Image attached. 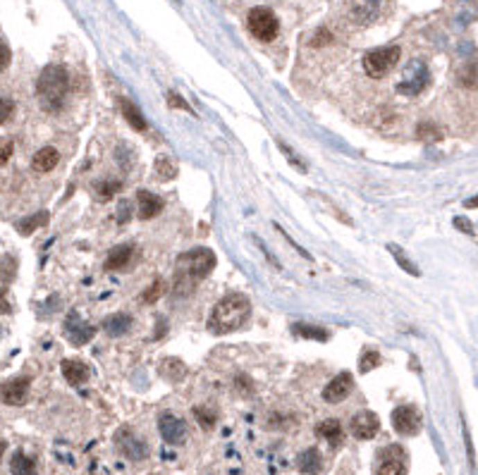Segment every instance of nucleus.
<instances>
[{"instance_id": "f257e3e1", "label": "nucleus", "mask_w": 478, "mask_h": 475, "mask_svg": "<svg viewBox=\"0 0 478 475\" xmlns=\"http://www.w3.org/2000/svg\"><path fill=\"white\" fill-rule=\"evenodd\" d=\"M251 313V304L244 294H228L225 299H220L216 309L211 311L208 318V330L213 334H228L239 330L246 322Z\"/></svg>"}, {"instance_id": "f03ea898", "label": "nucleus", "mask_w": 478, "mask_h": 475, "mask_svg": "<svg viewBox=\"0 0 478 475\" xmlns=\"http://www.w3.org/2000/svg\"><path fill=\"white\" fill-rule=\"evenodd\" d=\"M69 94V77L62 64H48L36 79V98L46 112H58Z\"/></svg>"}, {"instance_id": "7ed1b4c3", "label": "nucleus", "mask_w": 478, "mask_h": 475, "mask_svg": "<svg viewBox=\"0 0 478 475\" xmlns=\"http://www.w3.org/2000/svg\"><path fill=\"white\" fill-rule=\"evenodd\" d=\"M400 46H388V48H375L364 55V72L370 79H383L385 74H390L395 69V64L400 62Z\"/></svg>"}, {"instance_id": "20e7f679", "label": "nucleus", "mask_w": 478, "mask_h": 475, "mask_svg": "<svg viewBox=\"0 0 478 475\" xmlns=\"http://www.w3.org/2000/svg\"><path fill=\"white\" fill-rule=\"evenodd\" d=\"M246 26H249L251 36L259 39L263 43H271L275 41L278 31H280V21L273 15V10L268 8H254L246 17Z\"/></svg>"}, {"instance_id": "39448f33", "label": "nucleus", "mask_w": 478, "mask_h": 475, "mask_svg": "<svg viewBox=\"0 0 478 475\" xmlns=\"http://www.w3.org/2000/svg\"><path fill=\"white\" fill-rule=\"evenodd\" d=\"M428 84H431V74H428L426 64L411 60L404 69V79L397 84V91L404 96H418Z\"/></svg>"}, {"instance_id": "423d86ee", "label": "nucleus", "mask_w": 478, "mask_h": 475, "mask_svg": "<svg viewBox=\"0 0 478 475\" xmlns=\"http://www.w3.org/2000/svg\"><path fill=\"white\" fill-rule=\"evenodd\" d=\"M182 261L187 263V279H203L213 268H216V256L208 248H194L191 253H187Z\"/></svg>"}, {"instance_id": "0eeeda50", "label": "nucleus", "mask_w": 478, "mask_h": 475, "mask_svg": "<svg viewBox=\"0 0 478 475\" xmlns=\"http://www.w3.org/2000/svg\"><path fill=\"white\" fill-rule=\"evenodd\" d=\"M421 425H423V418L416 406H409V404H407V406H397L395 411H392V428H395L397 435L411 437L421 430Z\"/></svg>"}, {"instance_id": "6e6552de", "label": "nucleus", "mask_w": 478, "mask_h": 475, "mask_svg": "<svg viewBox=\"0 0 478 475\" xmlns=\"http://www.w3.org/2000/svg\"><path fill=\"white\" fill-rule=\"evenodd\" d=\"M375 475H407V454L402 447L392 444L378 454Z\"/></svg>"}, {"instance_id": "1a4fd4ad", "label": "nucleus", "mask_w": 478, "mask_h": 475, "mask_svg": "<svg viewBox=\"0 0 478 475\" xmlns=\"http://www.w3.org/2000/svg\"><path fill=\"white\" fill-rule=\"evenodd\" d=\"M65 334H67L69 344H74V347H84V344H89L91 337L96 334V327L84 320L79 313L72 311L65 320Z\"/></svg>"}, {"instance_id": "9d476101", "label": "nucleus", "mask_w": 478, "mask_h": 475, "mask_svg": "<svg viewBox=\"0 0 478 475\" xmlns=\"http://www.w3.org/2000/svg\"><path fill=\"white\" fill-rule=\"evenodd\" d=\"M115 442H117V447H120L122 454L127 458H132V461H144V458L148 456L146 442H144L137 433H132V430H120Z\"/></svg>"}, {"instance_id": "9b49d317", "label": "nucleus", "mask_w": 478, "mask_h": 475, "mask_svg": "<svg viewBox=\"0 0 478 475\" xmlns=\"http://www.w3.org/2000/svg\"><path fill=\"white\" fill-rule=\"evenodd\" d=\"M349 19L359 26H366L380 17V0H349Z\"/></svg>"}, {"instance_id": "f8f14e48", "label": "nucleus", "mask_w": 478, "mask_h": 475, "mask_svg": "<svg viewBox=\"0 0 478 475\" xmlns=\"http://www.w3.org/2000/svg\"><path fill=\"white\" fill-rule=\"evenodd\" d=\"M158 430L168 444H182V442L187 440V423L180 415L163 413L158 418Z\"/></svg>"}, {"instance_id": "ddd939ff", "label": "nucleus", "mask_w": 478, "mask_h": 475, "mask_svg": "<svg viewBox=\"0 0 478 475\" xmlns=\"http://www.w3.org/2000/svg\"><path fill=\"white\" fill-rule=\"evenodd\" d=\"M349 430H352V435L357 440H373L380 430V420L373 411H359L352 418V423H349Z\"/></svg>"}, {"instance_id": "4468645a", "label": "nucleus", "mask_w": 478, "mask_h": 475, "mask_svg": "<svg viewBox=\"0 0 478 475\" xmlns=\"http://www.w3.org/2000/svg\"><path fill=\"white\" fill-rule=\"evenodd\" d=\"M352 390H354L352 372H340V375L332 377V380L325 385L323 399H325L327 404H340V401H345L349 394H352Z\"/></svg>"}, {"instance_id": "2eb2a0df", "label": "nucleus", "mask_w": 478, "mask_h": 475, "mask_svg": "<svg viewBox=\"0 0 478 475\" xmlns=\"http://www.w3.org/2000/svg\"><path fill=\"white\" fill-rule=\"evenodd\" d=\"M3 404L8 406H22L29 397V377H15L3 385Z\"/></svg>"}, {"instance_id": "dca6fc26", "label": "nucleus", "mask_w": 478, "mask_h": 475, "mask_svg": "<svg viewBox=\"0 0 478 475\" xmlns=\"http://www.w3.org/2000/svg\"><path fill=\"white\" fill-rule=\"evenodd\" d=\"M137 206H139V218L142 220H151V218H155V215L160 213V210H163V198L160 196H155V193H151V191H139L137 193Z\"/></svg>"}, {"instance_id": "f3484780", "label": "nucleus", "mask_w": 478, "mask_h": 475, "mask_svg": "<svg viewBox=\"0 0 478 475\" xmlns=\"http://www.w3.org/2000/svg\"><path fill=\"white\" fill-rule=\"evenodd\" d=\"M62 375H65V380L72 387H79V385H84V382L89 380L91 370H89V365L84 363V361L67 359V361H62Z\"/></svg>"}, {"instance_id": "a211bd4d", "label": "nucleus", "mask_w": 478, "mask_h": 475, "mask_svg": "<svg viewBox=\"0 0 478 475\" xmlns=\"http://www.w3.org/2000/svg\"><path fill=\"white\" fill-rule=\"evenodd\" d=\"M134 258V246L132 244H120L115 246L105 258V270H125Z\"/></svg>"}, {"instance_id": "6ab92c4d", "label": "nucleus", "mask_w": 478, "mask_h": 475, "mask_svg": "<svg viewBox=\"0 0 478 475\" xmlns=\"http://www.w3.org/2000/svg\"><path fill=\"white\" fill-rule=\"evenodd\" d=\"M297 468L306 475H318L323 471V456H321L318 449L311 447V449H306L297 456Z\"/></svg>"}, {"instance_id": "aec40b11", "label": "nucleus", "mask_w": 478, "mask_h": 475, "mask_svg": "<svg viewBox=\"0 0 478 475\" xmlns=\"http://www.w3.org/2000/svg\"><path fill=\"white\" fill-rule=\"evenodd\" d=\"M58 163H60V153H58L53 146H46V148L39 150V153H34V158H31V170L34 172H51Z\"/></svg>"}, {"instance_id": "412c9836", "label": "nucleus", "mask_w": 478, "mask_h": 475, "mask_svg": "<svg viewBox=\"0 0 478 475\" xmlns=\"http://www.w3.org/2000/svg\"><path fill=\"white\" fill-rule=\"evenodd\" d=\"M117 103H120L122 117H125L127 124H130L132 129H137V132H146L148 124H146V120H144L142 110H139V107L134 105L130 98H117Z\"/></svg>"}, {"instance_id": "4be33fe9", "label": "nucleus", "mask_w": 478, "mask_h": 475, "mask_svg": "<svg viewBox=\"0 0 478 475\" xmlns=\"http://www.w3.org/2000/svg\"><path fill=\"white\" fill-rule=\"evenodd\" d=\"M10 471L12 475H36L39 466L31 456H26L24 451H17L12 458H10Z\"/></svg>"}, {"instance_id": "5701e85b", "label": "nucleus", "mask_w": 478, "mask_h": 475, "mask_svg": "<svg viewBox=\"0 0 478 475\" xmlns=\"http://www.w3.org/2000/svg\"><path fill=\"white\" fill-rule=\"evenodd\" d=\"M130 327H132V318L127 313H115V316H110L105 320V332L110 337H122V334L130 332Z\"/></svg>"}, {"instance_id": "b1692460", "label": "nucleus", "mask_w": 478, "mask_h": 475, "mask_svg": "<svg viewBox=\"0 0 478 475\" xmlns=\"http://www.w3.org/2000/svg\"><path fill=\"white\" fill-rule=\"evenodd\" d=\"M316 435L318 437H323V440H327L330 444H340V440H342V425H340V420H323V423H318L316 425Z\"/></svg>"}, {"instance_id": "393cba45", "label": "nucleus", "mask_w": 478, "mask_h": 475, "mask_svg": "<svg viewBox=\"0 0 478 475\" xmlns=\"http://www.w3.org/2000/svg\"><path fill=\"white\" fill-rule=\"evenodd\" d=\"M292 332L302 339H316V342H327L330 339V332L323 330V327H314V325H306V322H297L292 327Z\"/></svg>"}, {"instance_id": "a878e982", "label": "nucleus", "mask_w": 478, "mask_h": 475, "mask_svg": "<svg viewBox=\"0 0 478 475\" xmlns=\"http://www.w3.org/2000/svg\"><path fill=\"white\" fill-rule=\"evenodd\" d=\"M44 225H48V213H46V210H41V213H34V215H29V218L19 220V223H17V232L26 236V234H31L34 230L44 227Z\"/></svg>"}, {"instance_id": "bb28decb", "label": "nucleus", "mask_w": 478, "mask_h": 475, "mask_svg": "<svg viewBox=\"0 0 478 475\" xmlns=\"http://www.w3.org/2000/svg\"><path fill=\"white\" fill-rule=\"evenodd\" d=\"M160 372H163L168 380H182V377L187 375V368H185V363H182V361L170 359V361H165V363L160 365Z\"/></svg>"}, {"instance_id": "cd10ccee", "label": "nucleus", "mask_w": 478, "mask_h": 475, "mask_svg": "<svg viewBox=\"0 0 478 475\" xmlns=\"http://www.w3.org/2000/svg\"><path fill=\"white\" fill-rule=\"evenodd\" d=\"M155 175L160 177V180H173L177 175V167H175V160L168 158V155H160L158 160H155Z\"/></svg>"}, {"instance_id": "c85d7f7f", "label": "nucleus", "mask_w": 478, "mask_h": 475, "mask_svg": "<svg viewBox=\"0 0 478 475\" xmlns=\"http://www.w3.org/2000/svg\"><path fill=\"white\" fill-rule=\"evenodd\" d=\"M390 253H392V256H395L397 266H400L402 270H404V273L413 275V277H418V275H421V270H418V268L413 266V263L409 261V258H407V253H404V251H400V248H397V246H390Z\"/></svg>"}, {"instance_id": "c756f323", "label": "nucleus", "mask_w": 478, "mask_h": 475, "mask_svg": "<svg viewBox=\"0 0 478 475\" xmlns=\"http://www.w3.org/2000/svg\"><path fill=\"white\" fill-rule=\"evenodd\" d=\"M380 363H383V356L370 349V352H364L361 359H359V370H361V372H368V370L378 368Z\"/></svg>"}, {"instance_id": "7c9ffc66", "label": "nucleus", "mask_w": 478, "mask_h": 475, "mask_svg": "<svg viewBox=\"0 0 478 475\" xmlns=\"http://www.w3.org/2000/svg\"><path fill=\"white\" fill-rule=\"evenodd\" d=\"M459 82L461 86H466V89H478V64H466L464 69L459 72Z\"/></svg>"}, {"instance_id": "2f4dec72", "label": "nucleus", "mask_w": 478, "mask_h": 475, "mask_svg": "<svg viewBox=\"0 0 478 475\" xmlns=\"http://www.w3.org/2000/svg\"><path fill=\"white\" fill-rule=\"evenodd\" d=\"M416 134L423 139V141H428V144H435V141H440V139H443V132H440V129L435 127V124H431V122L418 124V132Z\"/></svg>"}, {"instance_id": "473e14b6", "label": "nucleus", "mask_w": 478, "mask_h": 475, "mask_svg": "<svg viewBox=\"0 0 478 475\" xmlns=\"http://www.w3.org/2000/svg\"><path fill=\"white\" fill-rule=\"evenodd\" d=\"M194 418L198 420V425H201L203 430L216 428V415H213V411H208V408H203V406L194 408Z\"/></svg>"}, {"instance_id": "72a5a7b5", "label": "nucleus", "mask_w": 478, "mask_h": 475, "mask_svg": "<svg viewBox=\"0 0 478 475\" xmlns=\"http://www.w3.org/2000/svg\"><path fill=\"white\" fill-rule=\"evenodd\" d=\"M160 294H163V282H160V279H155L151 287H148V289L142 294V304H146V306H148V304H155V301L160 299Z\"/></svg>"}, {"instance_id": "f704fd0d", "label": "nucleus", "mask_w": 478, "mask_h": 475, "mask_svg": "<svg viewBox=\"0 0 478 475\" xmlns=\"http://www.w3.org/2000/svg\"><path fill=\"white\" fill-rule=\"evenodd\" d=\"M96 189H99V196L101 198H112L122 189V184L117 180H105V182H101V184L96 187Z\"/></svg>"}, {"instance_id": "c9c22d12", "label": "nucleus", "mask_w": 478, "mask_h": 475, "mask_svg": "<svg viewBox=\"0 0 478 475\" xmlns=\"http://www.w3.org/2000/svg\"><path fill=\"white\" fill-rule=\"evenodd\" d=\"M280 150H282V153H284V155H287V158H289V160H292V165H294V167H297V170H299V172H306V165L302 163V160H299V158H297V153H294V150H292V148H289V146H287V144H282V141H280Z\"/></svg>"}, {"instance_id": "e433bc0d", "label": "nucleus", "mask_w": 478, "mask_h": 475, "mask_svg": "<svg viewBox=\"0 0 478 475\" xmlns=\"http://www.w3.org/2000/svg\"><path fill=\"white\" fill-rule=\"evenodd\" d=\"M168 103H170V107H177V110H187V112H191V107H189V103H187L185 98H182L180 94H168Z\"/></svg>"}, {"instance_id": "4c0bfd02", "label": "nucleus", "mask_w": 478, "mask_h": 475, "mask_svg": "<svg viewBox=\"0 0 478 475\" xmlns=\"http://www.w3.org/2000/svg\"><path fill=\"white\" fill-rule=\"evenodd\" d=\"M12 107H15V105H12V101H10V98L3 101V120H0L3 124L10 120V115H12Z\"/></svg>"}, {"instance_id": "58836bf2", "label": "nucleus", "mask_w": 478, "mask_h": 475, "mask_svg": "<svg viewBox=\"0 0 478 475\" xmlns=\"http://www.w3.org/2000/svg\"><path fill=\"white\" fill-rule=\"evenodd\" d=\"M130 220V201H120V223Z\"/></svg>"}, {"instance_id": "ea45409f", "label": "nucleus", "mask_w": 478, "mask_h": 475, "mask_svg": "<svg viewBox=\"0 0 478 475\" xmlns=\"http://www.w3.org/2000/svg\"><path fill=\"white\" fill-rule=\"evenodd\" d=\"M10 155H12V141H5V146H3V158H0V163H8L10 160Z\"/></svg>"}, {"instance_id": "a19ab883", "label": "nucleus", "mask_w": 478, "mask_h": 475, "mask_svg": "<svg viewBox=\"0 0 478 475\" xmlns=\"http://www.w3.org/2000/svg\"><path fill=\"white\" fill-rule=\"evenodd\" d=\"M454 225H456V230H464L466 234H471V232H474V230H471V225H469V220H464V218H456Z\"/></svg>"}, {"instance_id": "79ce46f5", "label": "nucleus", "mask_w": 478, "mask_h": 475, "mask_svg": "<svg viewBox=\"0 0 478 475\" xmlns=\"http://www.w3.org/2000/svg\"><path fill=\"white\" fill-rule=\"evenodd\" d=\"M8 64H10V48L8 43H3V69H8Z\"/></svg>"}, {"instance_id": "37998d69", "label": "nucleus", "mask_w": 478, "mask_h": 475, "mask_svg": "<svg viewBox=\"0 0 478 475\" xmlns=\"http://www.w3.org/2000/svg\"><path fill=\"white\" fill-rule=\"evenodd\" d=\"M466 208H478V196H474V198H469V201L464 203Z\"/></svg>"}]
</instances>
